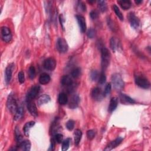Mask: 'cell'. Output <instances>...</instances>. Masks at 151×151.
Masks as SVG:
<instances>
[{
    "label": "cell",
    "mask_w": 151,
    "mask_h": 151,
    "mask_svg": "<svg viewBox=\"0 0 151 151\" xmlns=\"http://www.w3.org/2000/svg\"><path fill=\"white\" fill-rule=\"evenodd\" d=\"M101 65L102 70L104 71L107 69L109 65L110 59H111V55L109 50L105 47H103L101 50Z\"/></svg>",
    "instance_id": "cell-1"
},
{
    "label": "cell",
    "mask_w": 151,
    "mask_h": 151,
    "mask_svg": "<svg viewBox=\"0 0 151 151\" xmlns=\"http://www.w3.org/2000/svg\"><path fill=\"white\" fill-rule=\"evenodd\" d=\"M112 82L114 88L118 91L122 90L125 85L122 76L118 73H115L112 76Z\"/></svg>",
    "instance_id": "cell-2"
},
{
    "label": "cell",
    "mask_w": 151,
    "mask_h": 151,
    "mask_svg": "<svg viewBox=\"0 0 151 151\" xmlns=\"http://www.w3.org/2000/svg\"><path fill=\"white\" fill-rule=\"evenodd\" d=\"M7 106L8 110L10 111V112L14 114L15 113L18 108H19L16 100L13 94H10L8 96L7 102Z\"/></svg>",
    "instance_id": "cell-3"
},
{
    "label": "cell",
    "mask_w": 151,
    "mask_h": 151,
    "mask_svg": "<svg viewBox=\"0 0 151 151\" xmlns=\"http://www.w3.org/2000/svg\"><path fill=\"white\" fill-rule=\"evenodd\" d=\"M135 83L139 87L145 89H148L150 86L149 81L144 76H136L135 78Z\"/></svg>",
    "instance_id": "cell-4"
},
{
    "label": "cell",
    "mask_w": 151,
    "mask_h": 151,
    "mask_svg": "<svg viewBox=\"0 0 151 151\" xmlns=\"http://www.w3.org/2000/svg\"><path fill=\"white\" fill-rule=\"evenodd\" d=\"M40 90V87L39 86H33L29 92L27 94V102H30L34 99L38 95Z\"/></svg>",
    "instance_id": "cell-5"
},
{
    "label": "cell",
    "mask_w": 151,
    "mask_h": 151,
    "mask_svg": "<svg viewBox=\"0 0 151 151\" xmlns=\"http://www.w3.org/2000/svg\"><path fill=\"white\" fill-rule=\"evenodd\" d=\"M128 19L130 22V25L133 29L135 30H138L139 28L140 20L134 13H130L129 14Z\"/></svg>",
    "instance_id": "cell-6"
},
{
    "label": "cell",
    "mask_w": 151,
    "mask_h": 151,
    "mask_svg": "<svg viewBox=\"0 0 151 151\" xmlns=\"http://www.w3.org/2000/svg\"><path fill=\"white\" fill-rule=\"evenodd\" d=\"M2 40L5 43L10 42L12 39V34L10 29L7 27H3L1 29Z\"/></svg>",
    "instance_id": "cell-7"
},
{
    "label": "cell",
    "mask_w": 151,
    "mask_h": 151,
    "mask_svg": "<svg viewBox=\"0 0 151 151\" xmlns=\"http://www.w3.org/2000/svg\"><path fill=\"white\" fill-rule=\"evenodd\" d=\"M57 49L60 53H66L69 49L68 44L66 41L63 39L59 38L57 41Z\"/></svg>",
    "instance_id": "cell-8"
},
{
    "label": "cell",
    "mask_w": 151,
    "mask_h": 151,
    "mask_svg": "<svg viewBox=\"0 0 151 151\" xmlns=\"http://www.w3.org/2000/svg\"><path fill=\"white\" fill-rule=\"evenodd\" d=\"M43 66L47 70H54L56 66V61L53 58H48L44 60Z\"/></svg>",
    "instance_id": "cell-9"
},
{
    "label": "cell",
    "mask_w": 151,
    "mask_h": 151,
    "mask_svg": "<svg viewBox=\"0 0 151 151\" xmlns=\"http://www.w3.org/2000/svg\"><path fill=\"white\" fill-rule=\"evenodd\" d=\"M92 97L93 99L97 101H100L102 100L103 96V93H102V90L99 87H95L92 91Z\"/></svg>",
    "instance_id": "cell-10"
},
{
    "label": "cell",
    "mask_w": 151,
    "mask_h": 151,
    "mask_svg": "<svg viewBox=\"0 0 151 151\" xmlns=\"http://www.w3.org/2000/svg\"><path fill=\"white\" fill-rule=\"evenodd\" d=\"M13 69H14V65L13 63L8 66L5 69V82L7 84H8L11 81Z\"/></svg>",
    "instance_id": "cell-11"
},
{
    "label": "cell",
    "mask_w": 151,
    "mask_h": 151,
    "mask_svg": "<svg viewBox=\"0 0 151 151\" xmlns=\"http://www.w3.org/2000/svg\"><path fill=\"white\" fill-rule=\"evenodd\" d=\"M76 19L77 20L80 29L82 33H84L86 30L87 27H86V22L84 17L80 15H77L76 16Z\"/></svg>",
    "instance_id": "cell-12"
},
{
    "label": "cell",
    "mask_w": 151,
    "mask_h": 151,
    "mask_svg": "<svg viewBox=\"0 0 151 151\" xmlns=\"http://www.w3.org/2000/svg\"><path fill=\"white\" fill-rule=\"evenodd\" d=\"M80 102V97L77 94H74L70 97L69 102V108L70 109H76L77 108Z\"/></svg>",
    "instance_id": "cell-13"
},
{
    "label": "cell",
    "mask_w": 151,
    "mask_h": 151,
    "mask_svg": "<svg viewBox=\"0 0 151 151\" xmlns=\"http://www.w3.org/2000/svg\"><path fill=\"white\" fill-rule=\"evenodd\" d=\"M27 109L30 114L34 117H37L38 115V111L37 106L32 101L27 102Z\"/></svg>",
    "instance_id": "cell-14"
},
{
    "label": "cell",
    "mask_w": 151,
    "mask_h": 151,
    "mask_svg": "<svg viewBox=\"0 0 151 151\" xmlns=\"http://www.w3.org/2000/svg\"><path fill=\"white\" fill-rule=\"evenodd\" d=\"M123 140V138L122 137H119L116 138L114 140L111 142L106 146V148L104 149V150H111L117 147Z\"/></svg>",
    "instance_id": "cell-15"
},
{
    "label": "cell",
    "mask_w": 151,
    "mask_h": 151,
    "mask_svg": "<svg viewBox=\"0 0 151 151\" xmlns=\"http://www.w3.org/2000/svg\"><path fill=\"white\" fill-rule=\"evenodd\" d=\"M73 83V82L72 80V78L68 75L63 76L61 78V84L64 86H66L67 87H68L72 85Z\"/></svg>",
    "instance_id": "cell-16"
},
{
    "label": "cell",
    "mask_w": 151,
    "mask_h": 151,
    "mask_svg": "<svg viewBox=\"0 0 151 151\" xmlns=\"http://www.w3.org/2000/svg\"><path fill=\"white\" fill-rule=\"evenodd\" d=\"M118 100L116 97H112V98L110 100L109 105L108 107V111L110 113L113 112L114 110H115L118 107Z\"/></svg>",
    "instance_id": "cell-17"
},
{
    "label": "cell",
    "mask_w": 151,
    "mask_h": 151,
    "mask_svg": "<svg viewBox=\"0 0 151 151\" xmlns=\"http://www.w3.org/2000/svg\"><path fill=\"white\" fill-rule=\"evenodd\" d=\"M110 48L113 51H116L118 50L120 47V43L118 39L116 37H112L110 40Z\"/></svg>",
    "instance_id": "cell-18"
},
{
    "label": "cell",
    "mask_w": 151,
    "mask_h": 151,
    "mask_svg": "<svg viewBox=\"0 0 151 151\" xmlns=\"http://www.w3.org/2000/svg\"><path fill=\"white\" fill-rule=\"evenodd\" d=\"M35 122L34 121H30L29 122H27L23 128V130H24V135L26 136H29V134H30V130L31 129L32 127H33L35 125Z\"/></svg>",
    "instance_id": "cell-19"
},
{
    "label": "cell",
    "mask_w": 151,
    "mask_h": 151,
    "mask_svg": "<svg viewBox=\"0 0 151 151\" xmlns=\"http://www.w3.org/2000/svg\"><path fill=\"white\" fill-rule=\"evenodd\" d=\"M119 97H120V99L122 103H130V104H134L135 103V101L134 99L131 98L130 97L126 95L125 94L120 93Z\"/></svg>",
    "instance_id": "cell-20"
},
{
    "label": "cell",
    "mask_w": 151,
    "mask_h": 151,
    "mask_svg": "<svg viewBox=\"0 0 151 151\" xmlns=\"http://www.w3.org/2000/svg\"><path fill=\"white\" fill-rule=\"evenodd\" d=\"M50 76L47 73H42L39 77V82L41 84H47L50 82Z\"/></svg>",
    "instance_id": "cell-21"
},
{
    "label": "cell",
    "mask_w": 151,
    "mask_h": 151,
    "mask_svg": "<svg viewBox=\"0 0 151 151\" xmlns=\"http://www.w3.org/2000/svg\"><path fill=\"white\" fill-rule=\"evenodd\" d=\"M51 100L50 97L47 94H43L40 96L37 100V103L39 106L49 103Z\"/></svg>",
    "instance_id": "cell-22"
},
{
    "label": "cell",
    "mask_w": 151,
    "mask_h": 151,
    "mask_svg": "<svg viewBox=\"0 0 151 151\" xmlns=\"http://www.w3.org/2000/svg\"><path fill=\"white\" fill-rule=\"evenodd\" d=\"M118 3L124 10H129L132 5L131 1L129 0H119L118 1Z\"/></svg>",
    "instance_id": "cell-23"
},
{
    "label": "cell",
    "mask_w": 151,
    "mask_h": 151,
    "mask_svg": "<svg viewBox=\"0 0 151 151\" xmlns=\"http://www.w3.org/2000/svg\"><path fill=\"white\" fill-rule=\"evenodd\" d=\"M82 137V132L80 129H76L74 132L75 143L76 145H78L81 140Z\"/></svg>",
    "instance_id": "cell-24"
},
{
    "label": "cell",
    "mask_w": 151,
    "mask_h": 151,
    "mask_svg": "<svg viewBox=\"0 0 151 151\" xmlns=\"http://www.w3.org/2000/svg\"><path fill=\"white\" fill-rule=\"evenodd\" d=\"M19 146L20 147L21 149L23 150L29 151L31 149V143L28 140H23L21 142V143L19 145Z\"/></svg>",
    "instance_id": "cell-25"
},
{
    "label": "cell",
    "mask_w": 151,
    "mask_h": 151,
    "mask_svg": "<svg viewBox=\"0 0 151 151\" xmlns=\"http://www.w3.org/2000/svg\"><path fill=\"white\" fill-rule=\"evenodd\" d=\"M59 102L61 105H65L68 102V97L67 94L65 93H61L58 98Z\"/></svg>",
    "instance_id": "cell-26"
},
{
    "label": "cell",
    "mask_w": 151,
    "mask_h": 151,
    "mask_svg": "<svg viewBox=\"0 0 151 151\" xmlns=\"http://www.w3.org/2000/svg\"><path fill=\"white\" fill-rule=\"evenodd\" d=\"M112 8H113V10L115 13V14H116V15H117V17L120 19V20L123 21L124 17H123L122 12L120 11L119 7L116 4H113L112 5Z\"/></svg>",
    "instance_id": "cell-27"
},
{
    "label": "cell",
    "mask_w": 151,
    "mask_h": 151,
    "mask_svg": "<svg viewBox=\"0 0 151 151\" xmlns=\"http://www.w3.org/2000/svg\"><path fill=\"white\" fill-rule=\"evenodd\" d=\"M24 114V110L22 107H19L14 115V120H19L22 118Z\"/></svg>",
    "instance_id": "cell-28"
},
{
    "label": "cell",
    "mask_w": 151,
    "mask_h": 151,
    "mask_svg": "<svg viewBox=\"0 0 151 151\" xmlns=\"http://www.w3.org/2000/svg\"><path fill=\"white\" fill-rule=\"evenodd\" d=\"M98 8L99 10L102 12V13H104L107 11V4H106V1H98Z\"/></svg>",
    "instance_id": "cell-29"
},
{
    "label": "cell",
    "mask_w": 151,
    "mask_h": 151,
    "mask_svg": "<svg viewBox=\"0 0 151 151\" xmlns=\"http://www.w3.org/2000/svg\"><path fill=\"white\" fill-rule=\"evenodd\" d=\"M81 75V69L79 67L76 68L72 70V73H71V75H72V77L73 78H78Z\"/></svg>",
    "instance_id": "cell-30"
},
{
    "label": "cell",
    "mask_w": 151,
    "mask_h": 151,
    "mask_svg": "<svg viewBox=\"0 0 151 151\" xmlns=\"http://www.w3.org/2000/svg\"><path fill=\"white\" fill-rule=\"evenodd\" d=\"M15 138L17 140V142L19 145L21 143V142L23 141V136L21 135V133L20 132V130L18 129L17 128L15 129Z\"/></svg>",
    "instance_id": "cell-31"
},
{
    "label": "cell",
    "mask_w": 151,
    "mask_h": 151,
    "mask_svg": "<svg viewBox=\"0 0 151 151\" xmlns=\"http://www.w3.org/2000/svg\"><path fill=\"white\" fill-rule=\"evenodd\" d=\"M111 89H112V85L111 83H108L106 85L104 92H103V96H108L109 95V94L111 92Z\"/></svg>",
    "instance_id": "cell-32"
},
{
    "label": "cell",
    "mask_w": 151,
    "mask_h": 151,
    "mask_svg": "<svg viewBox=\"0 0 151 151\" xmlns=\"http://www.w3.org/2000/svg\"><path fill=\"white\" fill-rule=\"evenodd\" d=\"M29 76L31 79L34 78L35 77V75H36V72H35V69L34 66H30L29 70Z\"/></svg>",
    "instance_id": "cell-33"
},
{
    "label": "cell",
    "mask_w": 151,
    "mask_h": 151,
    "mask_svg": "<svg viewBox=\"0 0 151 151\" xmlns=\"http://www.w3.org/2000/svg\"><path fill=\"white\" fill-rule=\"evenodd\" d=\"M70 142V139L69 138L66 139L63 142V144H62V150L65 151L69 149Z\"/></svg>",
    "instance_id": "cell-34"
},
{
    "label": "cell",
    "mask_w": 151,
    "mask_h": 151,
    "mask_svg": "<svg viewBox=\"0 0 151 151\" xmlns=\"http://www.w3.org/2000/svg\"><path fill=\"white\" fill-rule=\"evenodd\" d=\"M87 35L89 39H93L96 35V31L94 29L91 28L88 30L87 31Z\"/></svg>",
    "instance_id": "cell-35"
},
{
    "label": "cell",
    "mask_w": 151,
    "mask_h": 151,
    "mask_svg": "<svg viewBox=\"0 0 151 151\" xmlns=\"http://www.w3.org/2000/svg\"><path fill=\"white\" fill-rule=\"evenodd\" d=\"M99 73L96 70H93L90 73V78L93 81H96L99 78Z\"/></svg>",
    "instance_id": "cell-36"
},
{
    "label": "cell",
    "mask_w": 151,
    "mask_h": 151,
    "mask_svg": "<svg viewBox=\"0 0 151 151\" xmlns=\"http://www.w3.org/2000/svg\"><path fill=\"white\" fill-rule=\"evenodd\" d=\"M66 128L69 130H72L75 128V122L73 120H70L66 123Z\"/></svg>",
    "instance_id": "cell-37"
},
{
    "label": "cell",
    "mask_w": 151,
    "mask_h": 151,
    "mask_svg": "<svg viewBox=\"0 0 151 151\" xmlns=\"http://www.w3.org/2000/svg\"><path fill=\"white\" fill-rule=\"evenodd\" d=\"M18 78H19V81L21 84H23L25 82V76L24 73L22 71L20 72L18 74Z\"/></svg>",
    "instance_id": "cell-38"
},
{
    "label": "cell",
    "mask_w": 151,
    "mask_h": 151,
    "mask_svg": "<svg viewBox=\"0 0 151 151\" xmlns=\"http://www.w3.org/2000/svg\"><path fill=\"white\" fill-rule=\"evenodd\" d=\"M55 139L58 144H61V142H63V135L61 134H57L55 135Z\"/></svg>",
    "instance_id": "cell-39"
},
{
    "label": "cell",
    "mask_w": 151,
    "mask_h": 151,
    "mask_svg": "<svg viewBox=\"0 0 151 151\" xmlns=\"http://www.w3.org/2000/svg\"><path fill=\"white\" fill-rule=\"evenodd\" d=\"M98 79H99V83L100 84H104L106 80V77L105 74L103 72L101 73V74L100 75V76H99Z\"/></svg>",
    "instance_id": "cell-40"
},
{
    "label": "cell",
    "mask_w": 151,
    "mask_h": 151,
    "mask_svg": "<svg viewBox=\"0 0 151 151\" xmlns=\"http://www.w3.org/2000/svg\"><path fill=\"white\" fill-rule=\"evenodd\" d=\"M90 17L92 20H96L99 17V13L96 10H92L90 13Z\"/></svg>",
    "instance_id": "cell-41"
},
{
    "label": "cell",
    "mask_w": 151,
    "mask_h": 151,
    "mask_svg": "<svg viewBox=\"0 0 151 151\" xmlns=\"http://www.w3.org/2000/svg\"><path fill=\"white\" fill-rule=\"evenodd\" d=\"M96 133L93 130H89L87 132V136L90 140H92L95 137Z\"/></svg>",
    "instance_id": "cell-42"
},
{
    "label": "cell",
    "mask_w": 151,
    "mask_h": 151,
    "mask_svg": "<svg viewBox=\"0 0 151 151\" xmlns=\"http://www.w3.org/2000/svg\"><path fill=\"white\" fill-rule=\"evenodd\" d=\"M59 21L61 24V26L63 30H65V19L63 14H60L59 16Z\"/></svg>",
    "instance_id": "cell-43"
},
{
    "label": "cell",
    "mask_w": 151,
    "mask_h": 151,
    "mask_svg": "<svg viewBox=\"0 0 151 151\" xmlns=\"http://www.w3.org/2000/svg\"><path fill=\"white\" fill-rule=\"evenodd\" d=\"M108 26L109 27V28L110 29H111L112 30L114 31V29H115V26L113 23V21L109 19H108Z\"/></svg>",
    "instance_id": "cell-44"
},
{
    "label": "cell",
    "mask_w": 151,
    "mask_h": 151,
    "mask_svg": "<svg viewBox=\"0 0 151 151\" xmlns=\"http://www.w3.org/2000/svg\"><path fill=\"white\" fill-rule=\"evenodd\" d=\"M78 7H79V9H80V10L82 11H86V7L84 3H82V2L80 3V4L78 5Z\"/></svg>",
    "instance_id": "cell-45"
},
{
    "label": "cell",
    "mask_w": 151,
    "mask_h": 151,
    "mask_svg": "<svg viewBox=\"0 0 151 151\" xmlns=\"http://www.w3.org/2000/svg\"><path fill=\"white\" fill-rule=\"evenodd\" d=\"M55 139H51V146H50V150H54L55 149Z\"/></svg>",
    "instance_id": "cell-46"
},
{
    "label": "cell",
    "mask_w": 151,
    "mask_h": 151,
    "mask_svg": "<svg viewBox=\"0 0 151 151\" xmlns=\"http://www.w3.org/2000/svg\"><path fill=\"white\" fill-rule=\"evenodd\" d=\"M142 3V1H141V0H140V1H138V0H137V1H136V0H135V3L136 4H139Z\"/></svg>",
    "instance_id": "cell-47"
}]
</instances>
